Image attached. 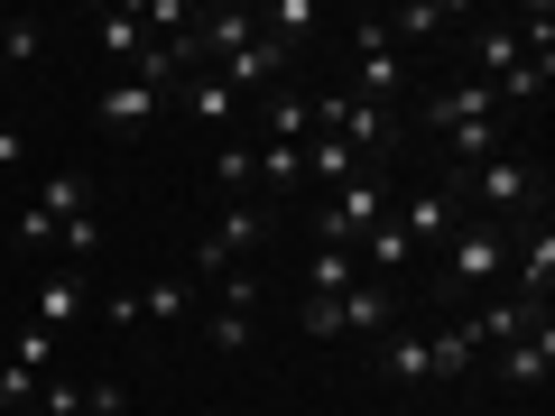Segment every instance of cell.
<instances>
[{
    "instance_id": "cell-1",
    "label": "cell",
    "mask_w": 555,
    "mask_h": 416,
    "mask_svg": "<svg viewBox=\"0 0 555 416\" xmlns=\"http://www.w3.org/2000/svg\"><path fill=\"white\" fill-rule=\"evenodd\" d=\"M473 361H481L473 324H408V334L379 342V379H398V389H444V379H463Z\"/></svg>"
},
{
    "instance_id": "cell-2",
    "label": "cell",
    "mask_w": 555,
    "mask_h": 416,
    "mask_svg": "<svg viewBox=\"0 0 555 416\" xmlns=\"http://www.w3.org/2000/svg\"><path fill=\"white\" fill-rule=\"evenodd\" d=\"M426 130H436L444 148H454V177L509 148V139H500V130H509V112H500V93H491V83H444V93L426 102Z\"/></svg>"
},
{
    "instance_id": "cell-3",
    "label": "cell",
    "mask_w": 555,
    "mask_h": 416,
    "mask_svg": "<svg viewBox=\"0 0 555 416\" xmlns=\"http://www.w3.org/2000/svg\"><path fill=\"white\" fill-rule=\"evenodd\" d=\"M454 195H473V204H481L473 222H509V213L546 222V177H537L528 158H509V148H500V158H481V167H463Z\"/></svg>"
},
{
    "instance_id": "cell-4",
    "label": "cell",
    "mask_w": 555,
    "mask_h": 416,
    "mask_svg": "<svg viewBox=\"0 0 555 416\" xmlns=\"http://www.w3.org/2000/svg\"><path fill=\"white\" fill-rule=\"evenodd\" d=\"M379 324H398L389 277H352L343 297H306V342H352V334H379Z\"/></svg>"
},
{
    "instance_id": "cell-5",
    "label": "cell",
    "mask_w": 555,
    "mask_h": 416,
    "mask_svg": "<svg viewBox=\"0 0 555 416\" xmlns=\"http://www.w3.org/2000/svg\"><path fill=\"white\" fill-rule=\"evenodd\" d=\"M509 277V232L500 222H454V240H444V287H500Z\"/></svg>"
},
{
    "instance_id": "cell-6",
    "label": "cell",
    "mask_w": 555,
    "mask_h": 416,
    "mask_svg": "<svg viewBox=\"0 0 555 416\" xmlns=\"http://www.w3.org/2000/svg\"><path fill=\"white\" fill-rule=\"evenodd\" d=\"M306 102H315V130L343 139L352 158H371V148L398 139V112H379V102H361V93H306Z\"/></svg>"
},
{
    "instance_id": "cell-7",
    "label": "cell",
    "mask_w": 555,
    "mask_h": 416,
    "mask_svg": "<svg viewBox=\"0 0 555 416\" xmlns=\"http://www.w3.org/2000/svg\"><path fill=\"white\" fill-rule=\"evenodd\" d=\"M389 222V185L379 177H352V185H334V204H324V250H361V232H379Z\"/></svg>"
},
{
    "instance_id": "cell-8",
    "label": "cell",
    "mask_w": 555,
    "mask_h": 416,
    "mask_svg": "<svg viewBox=\"0 0 555 416\" xmlns=\"http://www.w3.org/2000/svg\"><path fill=\"white\" fill-rule=\"evenodd\" d=\"M398 83H408V65H398V47L379 38V20H352V83H343V93H361V102L389 112Z\"/></svg>"
},
{
    "instance_id": "cell-9",
    "label": "cell",
    "mask_w": 555,
    "mask_h": 416,
    "mask_svg": "<svg viewBox=\"0 0 555 416\" xmlns=\"http://www.w3.org/2000/svg\"><path fill=\"white\" fill-rule=\"evenodd\" d=\"M259 232H269V222H259L250 204L214 213V232L195 240V269H185V277H195V287H204V277H232V269H241V250H259Z\"/></svg>"
},
{
    "instance_id": "cell-10",
    "label": "cell",
    "mask_w": 555,
    "mask_h": 416,
    "mask_svg": "<svg viewBox=\"0 0 555 416\" xmlns=\"http://www.w3.org/2000/svg\"><path fill=\"white\" fill-rule=\"evenodd\" d=\"M454 204H463V195H454V177H426L389 222L408 232V250H444V240H454Z\"/></svg>"
},
{
    "instance_id": "cell-11",
    "label": "cell",
    "mask_w": 555,
    "mask_h": 416,
    "mask_svg": "<svg viewBox=\"0 0 555 416\" xmlns=\"http://www.w3.org/2000/svg\"><path fill=\"white\" fill-rule=\"evenodd\" d=\"M158 112H167V93H149L139 75H120V83H102V93H93V130L102 139H139Z\"/></svg>"
},
{
    "instance_id": "cell-12",
    "label": "cell",
    "mask_w": 555,
    "mask_h": 416,
    "mask_svg": "<svg viewBox=\"0 0 555 416\" xmlns=\"http://www.w3.org/2000/svg\"><path fill=\"white\" fill-rule=\"evenodd\" d=\"M500 379H509V389H546L555 379V315H537L528 334L500 342Z\"/></svg>"
},
{
    "instance_id": "cell-13",
    "label": "cell",
    "mask_w": 555,
    "mask_h": 416,
    "mask_svg": "<svg viewBox=\"0 0 555 416\" xmlns=\"http://www.w3.org/2000/svg\"><path fill=\"white\" fill-rule=\"evenodd\" d=\"M112 324H139V315H167V324H185L195 315V277H149V287H120L112 306H102Z\"/></svg>"
},
{
    "instance_id": "cell-14",
    "label": "cell",
    "mask_w": 555,
    "mask_h": 416,
    "mask_svg": "<svg viewBox=\"0 0 555 416\" xmlns=\"http://www.w3.org/2000/svg\"><path fill=\"white\" fill-rule=\"evenodd\" d=\"M167 102H177V112L195 120V130H214V139H232V120H241V93H232L222 75H204V65H195V75H185Z\"/></svg>"
},
{
    "instance_id": "cell-15",
    "label": "cell",
    "mask_w": 555,
    "mask_h": 416,
    "mask_svg": "<svg viewBox=\"0 0 555 416\" xmlns=\"http://www.w3.org/2000/svg\"><path fill=\"white\" fill-rule=\"evenodd\" d=\"M259 139H278V148H306V139H315V102H306L297 83L259 93Z\"/></svg>"
},
{
    "instance_id": "cell-16",
    "label": "cell",
    "mask_w": 555,
    "mask_h": 416,
    "mask_svg": "<svg viewBox=\"0 0 555 416\" xmlns=\"http://www.w3.org/2000/svg\"><path fill=\"white\" fill-rule=\"evenodd\" d=\"M83 306H93L83 269H47V277H38V315H28V324H38V334H65V324H75Z\"/></svg>"
},
{
    "instance_id": "cell-17",
    "label": "cell",
    "mask_w": 555,
    "mask_h": 416,
    "mask_svg": "<svg viewBox=\"0 0 555 416\" xmlns=\"http://www.w3.org/2000/svg\"><path fill=\"white\" fill-rule=\"evenodd\" d=\"M546 287H555V222H537V240H528V250H509V297L546 306Z\"/></svg>"
},
{
    "instance_id": "cell-18",
    "label": "cell",
    "mask_w": 555,
    "mask_h": 416,
    "mask_svg": "<svg viewBox=\"0 0 555 416\" xmlns=\"http://www.w3.org/2000/svg\"><path fill=\"white\" fill-rule=\"evenodd\" d=\"M93 47H102V56H120V65H139V47H149L139 0H130V10H102V20H93Z\"/></svg>"
},
{
    "instance_id": "cell-19",
    "label": "cell",
    "mask_w": 555,
    "mask_h": 416,
    "mask_svg": "<svg viewBox=\"0 0 555 416\" xmlns=\"http://www.w3.org/2000/svg\"><path fill=\"white\" fill-rule=\"evenodd\" d=\"M444 20H463V0H416V10H389V20H379V38H436Z\"/></svg>"
},
{
    "instance_id": "cell-20",
    "label": "cell",
    "mask_w": 555,
    "mask_h": 416,
    "mask_svg": "<svg viewBox=\"0 0 555 416\" xmlns=\"http://www.w3.org/2000/svg\"><path fill=\"white\" fill-rule=\"evenodd\" d=\"M306 177H324V185H352L361 177V158H352V148H343V139H306Z\"/></svg>"
},
{
    "instance_id": "cell-21",
    "label": "cell",
    "mask_w": 555,
    "mask_h": 416,
    "mask_svg": "<svg viewBox=\"0 0 555 416\" xmlns=\"http://www.w3.org/2000/svg\"><path fill=\"white\" fill-rule=\"evenodd\" d=\"M214 185H222V195L259 185V158H250V139H214Z\"/></svg>"
},
{
    "instance_id": "cell-22",
    "label": "cell",
    "mask_w": 555,
    "mask_h": 416,
    "mask_svg": "<svg viewBox=\"0 0 555 416\" xmlns=\"http://www.w3.org/2000/svg\"><path fill=\"white\" fill-rule=\"evenodd\" d=\"M250 158H259V185H297L306 177V148H278V139H250Z\"/></svg>"
},
{
    "instance_id": "cell-23",
    "label": "cell",
    "mask_w": 555,
    "mask_h": 416,
    "mask_svg": "<svg viewBox=\"0 0 555 416\" xmlns=\"http://www.w3.org/2000/svg\"><path fill=\"white\" fill-rule=\"evenodd\" d=\"M204 342H214L222 361H232V352H250V315H232V306H214V315H204Z\"/></svg>"
},
{
    "instance_id": "cell-24",
    "label": "cell",
    "mask_w": 555,
    "mask_h": 416,
    "mask_svg": "<svg viewBox=\"0 0 555 416\" xmlns=\"http://www.w3.org/2000/svg\"><path fill=\"white\" fill-rule=\"evenodd\" d=\"M352 277H361V259H352V250H315V287H306V297H343Z\"/></svg>"
},
{
    "instance_id": "cell-25",
    "label": "cell",
    "mask_w": 555,
    "mask_h": 416,
    "mask_svg": "<svg viewBox=\"0 0 555 416\" xmlns=\"http://www.w3.org/2000/svg\"><path fill=\"white\" fill-rule=\"evenodd\" d=\"M0 56H10V65H38L47 56V28L38 20H10V28H0Z\"/></svg>"
},
{
    "instance_id": "cell-26",
    "label": "cell",
    "mask_w": 555,
    "mask_h": 416,
    "mask_svg": "<svg viewBox=\"0 0 555 416\" xmlns=\"http://www.w3.org/2000/svg\"><path fill=\"white\" fill-rule=\"evenodd\" d=\"M0 167H20V130H0Z\"/></svg>"
}]
</instances>
